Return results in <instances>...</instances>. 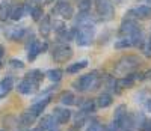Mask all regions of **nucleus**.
<instances>
[{
    "label": "nucleus",
    "instance_id": "f257e3e1",
    "mask_svg": "<svg viewBox=\"0 0 151 131\" xmlns=\"http://www.w3.org/2000/svg\"><path fill=\"white\" fill-rule=\"evenodd\" d=\"M94 35H95V27L91 23V24L80 26L79 30H76V33H74V39H76V42H77V45L86 47V45H89L92 42Z\"/></svg>",
    "mask_w": 151,
    "mask_h": 131
},
{
    "label": "nucleus",
    "instance_id": "f03ea898",
    "mask_svg": "<svg viewBox=\"0 0 151 131\" xmlns=\"http://www.w3.org/2000/svg\"><path fill=\"white\" fill-rule=\"evenodd\" d=\"M98 84V78H97V72H89V74H85L82 75L79 80H76L73 83L74 89H77L79 92H85V90H89L94 89Z\"/></svg>",
    "mask_w": 151,
    "mask_h": 131
},
{
    "label": "nucleus",
    "instance_id": "7ed1b4c3",
    "mask_svg": "<svg viewBox=\"0 0 151 131\" xmlns=\"http://www.w3.org/2000/svg\"><path fill=\"white\" fill-rule=\"evenodd\" d=\"M137 67H139V57L127 56V57H122L119 60V63L116 65V71L121 74H129L130 71L136 69Z\"/></svg>",
    "mask_w": 151,
    "mask_h": 131
},
{
    "label": "nucleus",
    "instance_id": "20e7f679",
    "mask_svg": "<svg viewBox=\"0 0 151 131\" xmlns=\"http://www.w3.org/2000/svg\"><path fill=\"white\" fill-rule=\"evenodd\" d=\"M95 8H97L98 15L101 18L109 20L113 15V3L110 2V0H97Z\"/></svg>",
    "mask_w": 151,
    "mask_h": 131
},
{
    "label": "nucleus",
    "instance_id": "39448f33",
    "mask_svg": "<svg viewBox=\"0 0 151 131\" xmlns=\"http://www.w3.org/2000/svg\"><path fill=\"white\" fill-rule=\"evenodd\" d=\"M71 57H73V48L68 47L67 44L59 45V47L55 48V51H53V59H55L56 62H59V63H64V62L70 60Z\"/></svg>",
    "mask_w": 151,
    "mask_h": 131
},
{
    "label": "nucleus",
    "instance_id": "423d86ee",
    "mask_svg": "<svg viewBox=\"0 0 151 131\" xmlns=\"http://www.w3.org/2000/svg\"><path fill=\"white\" fill-rule=\"evenodd\" d=\"M71 110L68 109H55L53 110V117H55V122L59 124V125H64V124H68L70 119H71Z\"/></svg>",
    "mask_w": 151,
    "mask_h": 131
},
{
    "label": "nucleus",
    "instance_id": "0eeeda50",
    "mask_svg": "<svg viewBox=\"0 0 151 131\" xmlns=\"http://www.w3.org/2000/svg\"><path fill=\"white\" fill-rule=\"evenodd\" d=\"M27 50H29L27 59H29V60H35L36 56L41 53V42L38 41L35 36H32V38H30V42H27Z\"/></svg>",
    "mask_w": 151,
    "mask_h": 131
},
{
    "label": "nucleus",
    "instance_id": "6e6552de",
    "mask_svg": "<svg viewBox=\"0 0 151 131\" xmlns=\"http://www.w3.org/2000/svg\"><path fill=\"white\" fill-rule=\"evenodd\" d=\"M53 12H58V14H59L62 18H67V20L73 18V15H74V9H73V6H71L70 3H67V2H60V3H58V6H56V9H55Z\"/></svg>",
    "mask_w": 151,
    "mask_h": 131
},
{
    "label": "nucleus",
    "instance_id": "1a4fd4ad",
    "mask_svg": "<svg viewBox=\"0 0 151 131\" xmlns=\"http://www.w3.org/2000/svg\"><path fill=\"white\" fill-rule=\"evenodd\" d=\"M14 87V78L12 77H5L2 82H0V100L5 98Z\"/></svg>",
    "mask_w": 151,
    "mask_h": 131
},
{
    "label": "nucleus",
    "instance_id": "9d476101",
    "mask_svg": "<svg viewBox=\"0 0 151 131\" xmlns=\"http://www.w3.org/2000/svg\"><path fill=\"white\" fill-rule=\"evenodd\" d=\"M48 102H50V98H44V100H40V101H36L33 106L29 109V113L30 115H33V116H40L44 110H45V107L48 106Z\"/></svg>",
    "mask_w": 151,
    "mask_h": 131
},
{
    "label": "nucleus",
    "instance_id": "9b49d317",
    "mask_svg": "<svg viewBox=\"0 0 151 131\" xmlns=\"http://www.w3.org/2000/svg\"><path fill=\"white\" fill-rule=\"evenodd\" d=\"M5 35L11 39V41H20V39L24 38V35H26V29L23 27H9Z\"/></svg>",
    "mask_w": 151,
    "mask_h": 131
},
{
    "label": "nucleus",
    "instance_id": "f8f14e48",
    "mask_svg": "<svg viewBox=\"0 0 151 131\" xmlns=\"http://www.w3.org/2000/svg\"><path fill=\"white\" fill-rule=\"evenodd\" d=\"M36 86L32 83V80H29V78L26 77L24 80H21L20 83H18V92L20 94H23V95H29V94H32L33 92V89H35Z\"/></svg>",
    "mask_w": 151,
    "mask_h": 131
},
{
    "label": "nucleus",
    "instance_id": "ddd939ff",
    "mask_svg": "<svg viewBox=\"0 0 151 131\" xmlns=\"http://www.w3.org/2000/svg\"><path fill=\"white\" fill-rule=\"evenodd\" d=\"M40 32L44 38H47L52 32V20L48 15H42V18L40 20Z\"/></svg>",
    "mask_w": 151,
    "mask_h": 131
},
{
    "label": "nucleus",
    "instance_id": "4468645a",
    "mask_svg": "<svg viewBox=\"0 0 151 131\" xmlns=\"http://www.w3.org/2000/svg\"><path fill=\"white\" fill-rule=\"evenodd\" d=\"M12 2L11 0H3L2 3H0V20L5 21L6 18L11 17V12H12Z\"/></svg>",
    "mask_w": 151,
    "mask_h": 131
},
{
    "label": "nucleus",
    "instance_id": "2eb2a0df",
    "mask_svg": "<svg viewBox=\"0 0 151 131\" xmlns=\"http://www.w3.org/2000/svg\"><path fill=\"white\" fill-rule=\"evenodd\" d=\"M133 14L136 18H141V20H147L151 17V8L147 6V5H141V6H137L134 11H133Z\"/></svg>",
    "mask_w": 151,
    "mask_h": 131
},
{
    "label": "nucleus",
    "instance_id": "dca6fc26",
    "mask_svg": "<svg viewBox=\"0 0 151 131\" xmlns=\"http://www.w3.org/2000/svg\"><path fill=\"white\" fill-rule=\"evenodd\" d=\"M40 128L42 131H50L52 128H55V117L52 115H48V116H44L42 119L40 121Z\"/></svg>",
    "mask_w": 151,
    "mask_h": 131
},
{
    "label": "nucleus",
    "instance_id": "f3484780",
    "mask_svg": "<svg viewBox=\"0 0 151 131\" xmlns=\"http://www.w3.org/2000/svg\"><path fill=\"white\" fill-rule=\"evenodd\" d=\"M129 38H130V42H132L133 47H142L144 45V35H142L141 29H137L136 32H133Z\"/></svg>",
    "mask_w": 151,
    "mask_h": 131
},
{
    "label": "nucleus",
    "instance_id": "a211bd4d",
    "mask_svg": "<svg viewBox=\"0 0 151 131\" xmlns=\"http://www.w3.org/2000/svg\"><path fill=\"white\" fill-rule=\"evenodd\" d=\"M112 104V95H109V94H101L98 97V100H97V106L100 107V109H106V107H109Z\"/></svg>",
    "mask_w": 151,
    "mask_h": 131
},
{
    "label": "nucleus",
    "instance_id": "6ab92c4d",
    "mask_svg": "<svg viewBox=\"0 0 151 131\" xmlns=\"http://www.w3.org/2000/svg\"><path fill=\"white\" fill-rule=\"evenodd\" d=\"M24 15V5H18V6H14L12 8V12H11V18L14 20V21H18L21 20Z\"/></svg>",
    "mask_w": 151,
    "mask_h": 131
},
{
    "label": "nucleus",
    "instance_id": "aec40b11",
    "mask_svg": "<svg viewBox=\"0 0 151 131\" xmlns=\"http://www.w3.org/2000/svg\"><path fill=\"white\" fill-rule=\"evenodd\" d=\"M27 78H29V80H32V83H33L35 86H38V84L42 82L44 74H42L41 71H38V69H33V71H30V72L27 74Z\"/></svg>",
    "mask_w": 151,
    "mask_h": 131
},
{
    "label": "nucleus",
    "instance_id": "412c9836",
    "mask_svg": "<svg viewBox=\"0 0 151 131\" xmlns=\"http://www.w3.org/2000/svg\"><path fill=\"white\" fill-rule=\"evenodd\" d=\"M86 67H88V60H80V62H76V63L70 65V67L67 68V72L76 74V72H79L80 69H83V68H86Z\"/></svg>",
    "mask_w": 151,
    "mask_h": 131
},
{
    "label": "nucleus",
    "instance_id": "4be33fe9",
    "mask_svg": "<svg viewBox=\"0 0 151 131\" xmlns=\"http://www.w3.org/2000/svg\"><path fill=\"white\" fill-rule=\"evenodd\" d=\"M60 102L64 106H74L76 104V97L73 92H64L60 95Z\"/></svg>",
    "mask_w": 151,
    "mask_h": 131
},
{
    "label": "nucleus",
    "instance_id": "5701e85b",
    "mask_svg": "<svg viewBox=\"0 0 151 131\" xmlns=\"http://www.w3.org/2000/svg\"><path fill=\"white\" fill-rule=\"evenodd\" d=\"M94 110H95V104H94V101L86 100V101H83V102H82V110H80V113H82V115L92 113Z\"/></svg>",
    "mask_w": 151,
    "mask_h": 131
},
{
    "label": "nucleus",
    "instance_id": "b1692460",
    "mask_svg": "<svg viewBox=\"0 0 151 131\" xmlns=\"http://www.w3.org/2000/svg\"><path fill=\"white\" fill-rule=\"evenodd\" d=\"M62 74H64V71L59 69V68H56V69H50L45 75H47L52 82H56V83H58V82L60 80V78H62Z\"/></svg>",
    "mask_w": 151,
    "mask_h": 131
},
{
    "label": "nucleus",
    "instance_id": "393cba45",
    "mask_svg": "<svg viewBox=\"0 0 151 131\" xmlns=\"http://www.w3.org/2000/svg\"><path fill=\"white\" fill-rule=\"evenodd\" d=\"M116 84L121 86V87H132L134 84V77L133 75H127V77L121 78V80H118Z\"/></svg>",
    "mask_w": 151,
    "mask_h": 131
},
{
    "label": "nucleus",
    "instance_id": "a878e982",
    "mask_svg": "<svg viewBox=\"0 0 151 131\" xmlns=\"http://www.w3.org/2000/svg\"><path fill=\"white\" fill-rule=\"evenodd\" d=\"M127 47H132V42H130V38L125 36V38H121L115 42V48L116 50H121V48H127Z\"/></svg>",
    "mask_w": 151,
    "mask_h": 131
},
{
    "label": "nucleus",
    "instance_id": "bb28decb",
    "mask_svg": "<svg viewBox=\"0 0 151 131\" xmlns=\"http://www.w3.org/2000/svg\"><path fill=\"white\" fill-rule=\"evenodd\" d=\"M35 117H36V116H33V115H30V113L27 112V113L21 115L20 122H21V125H32V124L35 122Z\"/></svg>",
    "mask_w": 151,
    "mask_h": 131
},
{
    "label": "nucleus",
    "instance_id": "cd10ccee",
    "mask_svg": "<svg viewBox=\"0 0 151 131\" xmlns=\"http://www.w3.org/2000/svg\"><path fill=\"white\" fill-rule=\"evenodd\" d=\"M30 15H32L33 21H40V20L42 18V15H44V11H42L41 6H35V8H32Z\"/></svg>",
    "mask_w": 151,
    "mask_h": 131
},
{
    "label": "nucleus",
    "instance_id": "c85d7f7f",
    "mask_svg": "<svg viewBox=\"0 0 151 131\" xmlns=\"http://www.w3.org/2000/svg\"><path fill=\"white\" fill-rule=\"evenodd\" d=\"M125 115H127V107H125L124 104H122V106H118V107H116V110H115V121H116V122H119Z\"/></svg>",
    "mask_w": 151,
    "mask_h": 131
},
{
    "label": "nucleus",
    "instance_id": "c756f323",
    "mask_svg": "<svg viewBox=\"0 0 151 131\" xmlns=\"http://www.w3.org/2000/svg\"><path fill=\"white\" fill-rule=\"evenodd\" d=\"M92 6V0H79V11L80 12H89Z\"/></svg>",
    "mask_w": 151,
    "mask_h": 131
},
{
    "label": "nucleus",
    "instance_id": "7c9ffc66",
    "mask_svg": "<svg viewBox=\"0 0 151 131\" xmlns=\"http://www.w3.org/2000/svg\"><path fill=\"white\" fill-rule=\"evenodd\" d=\"M64 29H65V24H64V21H56V20H55V23H52V30H55L56 33L62 32Z\"/></svg>",
    "mask_w": 151,
    "mask_h": 131
},
{
    "label": "nucleus",
    "instance_id": "2f4dec72",
    "mask_svg": "<svg viewBox=\"0 0 151 131\" xmlns=\"http://www.w3.org/2000/svg\"><path fill=\"white\" fill-rule=\"evenodd\" d=\"M86 131H103V125L100 122H97V121H94V122L89 124V127H88Z\"/></svg>",
    "mask_w": 151,
    "mask_h": 131
},
{
    "label": "nucleus",
    "instance_id": "473e14b6",
    "mask_svg": "<svg viewBox=\"0 0 151 131\" xmlns=\"http://www.w3.org/2000/svg\"><path fill=\"white\" fill-rule=\"evenodd\" d=\"M9 65H11L12 68H18V69H23V68H24V63H23L21 60H17V59L9 60Z\"/></svg>",
    "mask_w": 151,
    "mask_h": 131
},
{
    "label": "nucleus",
    "instance_id": "72a5a7b5",
    "mask_svg": "<svg viewBox=\"0 0 151 131\" xmlns=\"http://www.w3.org/2000/svg\"><path fill=\"white\" fill-rule=\"evenodd\" d=\"M107 131H119V127H118V124L113 121L109 127H107Z\"/></svg>",
    "mask_w": 151,
    "mask_h": 131
},
{
    "label": "nucleus",
    "instance_id": "f704fd0d",
    "mask_svg": "<svg viewBox=\"0 0 151 131\" xmlns=\"http://www.w3.org/2000/svg\"><path fill=\"white\" fill-rule=\"evenodd\" d=\"M142 128H144V131H151V121H147Z\"/></svg>",
    "mask_w": 151,
    "mask_h": 131
},
{
    "label": "nucleus",
    "instance_id": "c9c22d12",
    "mask_svg": "<svg viewBox=\"0 0 151 131\" xmlns=\"http://www.w3.org/2000/svg\"><path fill=\"white\" fill-rule=\"evenodd\" d=\"M147 56H151V36L148 39V47H147Z\"/></svg>",
    "mask_w": 151,
    "mask_h": 131
},
{
    "label": "nucleus",
    "instance_id": "e433bc0d",
    "mask_svg": "<svg viewBox=\"0 0 151 131\" xmlns=\"http://www.w3.org/2000/svg\"><path fill=\"white\" fill-rule=\"evenodd\" d=\"M145 107H147L148 112H151V98H148V101H147V104H145Z\"/></svg>",
    "mask_w": 151,
    "mask_h": 131
},
{
    "label": "nucleus",
    "instance_id": "4c0bfd02",
    "mask_svg": "<svg viewBox=\"0 0 151 131\" xmlns=\"http://www.w3.org/2000/svg\"><path fill=\"white\" fill-rule=\"evenodd\" d=\"M3 53H5V51H3V47H2V45H0V59H2V57H3Z\"/></svg>",
    "mask_w": 151,
    "mask_h": 131
},
{
    "label": "nucleus",
    "instance_id": "58836bf2",
    "mask_svg": "<svg viewBox=\"0 0 151 131\" xmlns=\"http://www.w3.org/2000/svg\"><path fill=\"white\" fill-rule=\"evenodd\" d=\"M147 77H148V78H151V71H148V72H147ZM147 77H145V78H147Z\"/></svg>",
    "mask_w": 151,
    "mask_h": 131
},
{
    "label": "nucleus",
    "instance_id": "ea45409f",
    "mask_svg": "<svg viewBox=\"0 0 151 131\" xmlns=\"http://www.w3.org/2000/svg\"><path fill=\"white\" fill-rule=\"evenodd\" d=\"M45 3H48V5H50V3H53V0H45Z\"/></svg>",
    "mask_w": 151,
    "mask_h": 131
},
{
    "label": "nucleus",
    "instance_id": "a19ab883",
    "mask_svg": "<svg viewBox=\"0 0 151 131\" xmlns=\"http://www.w3.org/2000/svg\"><path fill=\"white\" fill-rule=\"evenodd\" d=\"M148 2H150V3H151V0H148Z\"/></svg>",
    "mask_w": 151,
    "mask_h": 131
},
{
    "label": "nucleus",
    "instance_id": "79ce46f5",
    "mask_svg": "<svg viewBox=\"0 0 151 131\" xmlns=\"http://www.w3.org/2000/svg\"><path fill=\"white\" fill-rule=\"evenodd\" d=\"M0 131H2V130H0Z\"/></svg>",
    "mask_w": 151,
    "mask_h": 131
}]
</instances>
